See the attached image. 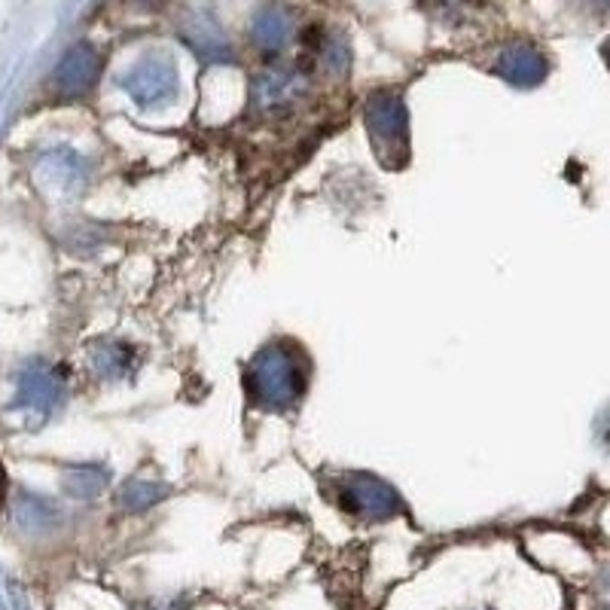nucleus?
I'll use <instances>...</instances> for the list:
<instances>
[{"mask_svg": "<svg viewBox=\"0 0 610 610\" xmlns=\"http://www.w3.org/2000/svg\"><path fill=\"white\" fill-rule=\"evenodd\" d=\"M305 385L303 366L296 364L293 351L284 345H272V349L259 351L254 364L247 366V388L257 396L259 403L272 406V410H284L290 406Z\"/></svg>", "mask_w": 610, "mask_h": 610, "instance_id": "obj_1", "label": "nucleus"}, {"mask_svg": "<svg viewBox=\"0 0 610 610\" xmlns=\"http://www.w3.org/2000/svg\"><path fill=\"white\" fill-rule=\"evenodd\" d=\"M101 71V56L89 44H76L64 52V59L56 68V89L68 98H80L95 86Z\"/></svg>", "mask_w": 610, "mask_h": 610, "instance_id": "obj_2", "label": "nucleus"}, {"mask_svg": "<svg viewBox=\"0 0 610 610\" xmlns=\"http://www.w3.org/2000/svg\"><path fill=\"white\" fill-rule=\"evenodd\" d=\"M125 89L135 95L141 105H152L174 91V68L166 59H147L125 76Z\"/></svg>", "mask_w": 610, "mask_h": 610, "instance_id": "obj_3", "label": "nucleus"}, {"mask_svg": "<svg viewBox=\"0 0 610 610\" xmlns=\"http://www.w3.org/2000/svg\"><path fill=\"white\" fill-rule=\"evenodd\" d=\"M369 129L379 144H391V147H403L406 144V113L396 98H379L369 105Z\"/></svg>", "mask_w": 610, "mask_h": 610, "instance_id": "obj_4", "label": "nucleus"}, {"mask_svg": "<svg viewBox=\"0 0 610 610\" xmlns=\"http://www.w3.org/2000/svg\"><path fill=\"white\" fill-rule=\"evenodd\" d=\"M59 396L61 385L52 369H46V366H30L28 373L22 376V385H19V403H22V406L37 412H49L56 406Z\"/></svg>", "mask_w": 610, "mask_h": 610, "instance_id": "obj_5", "label": "nucleus"}, {"mask_svg": "<svg viewBox=\"0 0 610 610\" xmlns=\"http://www.w3.org/2000/svg\"><path fill=\"white\" fill-rule=\"evenodd\" d=\"M345 503L357 513H391L396 503L391 486H385L373 476H357L349 488H345Z\"/></svg>", "mask_w": 610, "mask_h": 610, "instance_id": "obj_6", "label": "nucleus"}, {"mask_svg": "<svg viewBox=\"0 0 610 610\" xmlns=\"http://www.w3.org/2000/svg\"><path fill=\"white\" fill-rule=\"evenodd\" d=\"M305 89V76L296 71H263L254 83V98L259 105H281Z\"/></svg>", "mask_w": 610, "mask_h": 610, "instance_id": "obj_7", "label": "nucleus"}, {"mask_svg": "<svg viewBox=\"0 0 610 610\" xmlns=\"http://www.w3.org/2000/svg\"><path fill=\"white\" fill-rule=\"evenodd\" d=\"M501 74L510 76V80H516V83H522V86H532V83H537L540 76H544V59L534 52V49H528V46H510L507 52L501 56Z\"/></svg>", "mask_w": 610, "mask_h": 610, "instance_id": "obj_8", "label": "nucleus"}, {"mask_svg": "<svg viewBox=\"0 0 610 610\" xmlns=\"http://www.w3.org/2000/svg\"><path fill=\"white\" fill-rule=\"evenodd\" d=\"M257 44L266 46V49H278V46L288 44L290 37V19L278 10H266V13L257 19Z\"/></svg>", "mask_w": 610, "mask_h": 610, "instance_id": "obj_9", "label": "nucleus"}, {"mask_svg": "<svg viewBox=\"0 0 610 610\" xmlns=\"http://www.w3.org/2000/svg\"><path fill=\"white\" fill-rule=\"evenodd\" d=\"M107 483V473L98 471V467H74V471L64 476V488L74 495V498H95Z\"/></svg>", "mask_w": 610, "mask_h": 610, "instance_id": "obj_10", "label": "nucleus"}, {"mask_svg": "<svg viewBox=\"0 0 610 610\" xmlns=\"http://www.w3.org/2000/svg\"><path fill=\"white\" fill-rule=\"evenodd\" d=\"M166 495V488L162 486H147V483H132V486L125 488L120 495V503H125L129 510H144L147 503L159 501Z\"/></svg>", "mask_w": 610, "mask_h": 610, "instance_id": "obj_11", "label": "nucleus"}, {"mask_svg": "<svg viewBox=\"0 0 610 610\" xmlns=\"http://www.w3.org/2000/svg\"><path fill=\"white\" fill-rule=\"evenodd\" d=\"M3 495H7V471H3V464H0V501H3Z\"/></svg>", "mask_w": 610, "mask_h": 610, "instance_id": "obj_12", "label": "nucleus"}]
</instances>
